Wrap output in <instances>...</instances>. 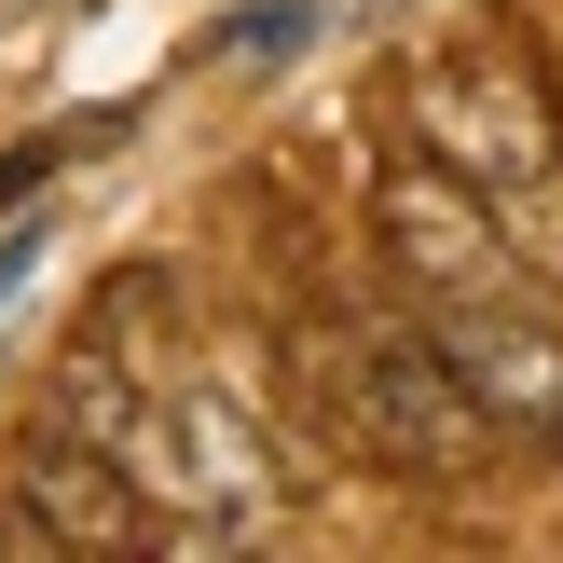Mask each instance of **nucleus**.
<instances>
[{"mask_svg": "<svg viewBox=\"0 0 563 563\" xmlns=\"http://www.w3.org/2000/svg\"><path fill=\"white\" fill-rule=\"evenodd\" d=\"M412 137L495 192L522 275L563 289V110H550L537 55H522V42H454V55H427V69H412Z\"/></svg>", "mask_w": 563, "mask_h": 563, "instance_id": "obj_1", "label": "nucleus"}, {"mask_svg": "<svg viewBox=\"0 0 563 563\" xmlns=\"http://www.w3.org/2000/svg\"><path fill=\"white\" fill-rule=\"evenodd\" d=\"M317 385H330V412H344V440H357L372 467H399V482H482L495 412L467 399V372H454L440 330L357 317V330H330V344H317Z\"/></svg>", "mask_w": 563, "mask_h": 563, "instance_id": "obj_2", "label": "nucleus"}, {"mask_svg": "<svg viewBox=\"0 0 563 563\" xmlns=\"http://www.w3.org/2000/svg\"><path fill=\"white\" fill-rule=\"evenodd\" d=\"M372 234H385V275H399L427 317H440V302L537 289V275H522V247H509V220H495V192L467 179V165H440L427 137L372 165Z\"/></svg>", "mask_w": 563, "mask_h": 563, "instance_id": "obj_3", "label": "nucleus"}, {"mask_svg": "<svg viewBox=\"0 0 563 563\" xmlns=\"http://www.w3.org/2000/svg\"><path fill=\"white\" fill-rule=\"evenodd\" d=\"M427 330L454 344V372H467V399L495 412V440L563 454V330H550L522 289H495V302H440Z\"/></svg>", "mask_w": 563, "mask_h": 563, "instance_id": "obj_4", "label": "nucleus"}, {"mask_svg": "<svg viewBox=\"0 0 563 563\" xmlns=\"http://www.w3.org/2000/svg\"><path fill=\"white\" fill-rule=\"evenodd\" d=\"M14 495L55 522V550H152V495H137V467L110 454L97 427H27V454H14Z\"/></svg>", "mask_w": 563, "mask_h": 563, "instance_id": "obj_5", "label": "nucleus"}, {"mask_svg": "<svg viewBox=\"0 0 563 563\" xmlns=\"http://www.w3.org/2000/svg\"><path fill=\"white\" fill-rule=\"evenodd\" d=\"M302 42H317V0H275V14H247V27H234L247 69H275V55H302Z\"/></svg>", "mask_w": 563, "mask_h": 563, "instance_id": "obj_6", "label": "nucleus"}, {"mask_svg": "<svg viewBox=\"0 0 563 563\" xmlns=\"http://www.w3.org/2000/svg\"><path fill=\"white\" fill-rule=\"evenodd\" d=\"M55 152H69V137H42V152H14V165H0V207H14V192H42V179H55Z\"/></svg>", "mask_w": 563, "mask_h": 563, "instance_id": "obj_7", "label": "nucleus"}]
</instances>
